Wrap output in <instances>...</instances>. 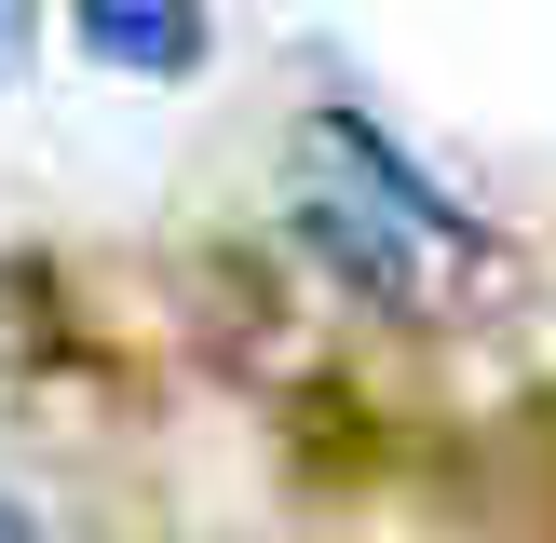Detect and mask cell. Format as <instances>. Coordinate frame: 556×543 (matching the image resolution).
<instances>
[{
	"label": "cell",
	"mask_w": 556,
	"mask_h": 543,
	"mask_svg": "<svg viewBox=\"0 0 556 543\" xmlns=\"http://www.w3.org/2000/svg\"><path fill=\"white\" fill-rule=\"evenodd\" d=\"M0 543H41V530H27V503H0Z\"/></svg>",
	"instance_id": "5"
},
{
	"label": "cell",
	"mask_w": 556,
	"mask_h": 543,
	"mask_svg": "<svg viewBox=\"0 0 556 543\" xmlns=\"http://www.w3.org/2000/svg\"><path fill=\"white\" fill-rule=\"evenodd\" d=\"M299 244H313L340 286H367V299H394V313H421V299H434V258H476V217H462L380 123L326 109L313 150H299Z\"/></svg>",
	"instance_id": "1"
},
{
	"label": "cell",
	"mask_w": 556,
	"mask_h": 543,
	"mask_svg": "<svg viewBox=\"0 0 556 543\" xmlns=\"http://www.w3.org/2000/svg\"><path fill=\"white\" fill-rule=\"evenodd\" d=\"M68 353V299L41 258H0V367H54Z\"/></svg>",
	"instance_id": "3"
},
{
	"label": "cell",
	"mask_w": 556,
	"mask_h": 543,
	"mask_svg": "<svg viewBox=\"0 0 556 543\" xmlns=\"http://www.w3.org/2000/svg\"><path fill=\"white\" fill-rule=\"evenodd\" d=\"M68 27H81V54H109V68H136V81H190L204 68V0H68Z\"/></svg>",
	"instance_id": "2"
},
{
	"label": "cell",
	"mask_w": 556,
	"mask_h": 543,
	"mask_svg": "<svg viewBox=\"0 0 556 543\" xmlns=\"http://www.w3.org/2000/svg\"><path fill=\"white\" fill-rule=\"evenodd\" d=\"M14 41H27V0H0V68H14Z\"/></svg>",
	"instance_id": "4"
}]
</instances>
